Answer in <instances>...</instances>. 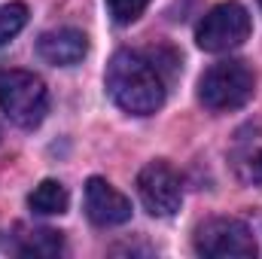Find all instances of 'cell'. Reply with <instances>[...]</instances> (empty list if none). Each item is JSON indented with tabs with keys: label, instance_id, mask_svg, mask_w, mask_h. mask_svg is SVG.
<instances>
[{
	"label": "cell",
	"instance_id": "11",
	"mask_svg": "<svg viewBox=\"0 0 262 259\" xmlns=\"http://www.w3.org/2000/svg\"><path fill=\"white\" fill-rule=\"evenodd\" d=\"M67 204H70V195L58 180H43L34 192L28 195V207L34 213H43V217H55V213H64Z\"/></svg>",
	"mask_w": 262,
	"mask_h": 259
},
{
	"label": "cell",
	"instance_id": "10",
	"mask_svg": "<svg viewBox=\"0 0 262 259\" xmlns=\"http://www.w3.org/2000/svg\"><path fill=\"white\" fill-rule=\"evenodd\" d=\"M15 250L21 256H58L64 250V238L55 229H31V232L18 235Z\"/></svg>",
	"mask_w": 262,
	"mask_h": 259
},
{
	"label": "cell",
	"instance_id": "8",
	"mask_svg": "<svg viewBox=\"0 0 262 259\" xmlns=\"http://www.w3.org/2000/svg\"><path fill=\"white\" fill-rule=\"evenodd\" d=\"M229 162L244 183H262V119L244 122L235 131Z\"/></svg>",
	"mask_w": 262,
	"mask_h": 259
},
{
	"label": "cell",
	"instance_id": "4",
	"mask_svg": "<svg viewBox=\"0 0 262 259\" xmlns=\"http://www.w3.org/2000/svg\"><path fill=\"white\" fill-rule=\"evenodd\" d=\"M195 250L207 259H250L256 256L253 232L235 217H213L195 229Z\"/></svg>",
	"mask_w": 262,
	"mask_h": 259
},
{
	"label": "cell",
	"instance_id": "9",
	"mask_svg": "<svg viewBox=\"0 0 262 259\" xmlns=\"http://www.w3.org/2000/svg\"><path fill=\"white\" fill-rule=\"evenodd\" d=\"M37 52L43 61L55 67H70L79 64L89 52V40L82 31L76 28H55V31H46L40 40H37Z\"/></svg>",
	"mask_w": 262,
	"mask_h": 259
},
{
	"label": "cell",
	"instance_id": "5",
	"mask_svg": "<svg viewBox=\"0 0 262 259\" xmlns=\"http://www.w3.org/2000/svg\"><path fill=\"white\" fill-rule=\"evenodd\" d=\"M247 37H250V12L235 0L213 6L198 21L195 31V43L204 52H213V55L238 49Z\"/></svg>",
	"mask_w": 262,
	"mask_h": 259
},
{
	"label": "cell",
	"instance_id": "6",
	"mask_svg": "<svg viewBox=\"0 0 262 259\" xmlns=\"http://www.w3.org/2000/svg\"><path fill=\"white\" fill-rule=\"evenodd\" d=\"M137 192L143 207L152 217H174L183 204V183L180 174L168 162H149L137 174Z\"/></svg>",
	"mask_w": 262,
	"mask_h": 259
},
{
	"label": "cell",
	"instance_id": "3",
	"mask_svg": "<svg viewBox=\"0 0 262 259\" xmlns=\"http://www.w3.org/2000/svg\"><path fill=\"white\" fill-rule=\"evenodd\" d=\"M0 110L18 128H37L49 110L46 82L31 70L0 73Z\"/></svg>",
	"mask_w": 262,
	"mask_h": 259
},
{
	"label": "cell",
	"instance_id": "14",
	"mask_svg": "<svg viewBox=\"0 0 262 259\" xmlns=\"http://www.w3.org/2000/svg\"><path fill=\"white\" fill-rule=\"evenodd\" d=\"M259 6H262V0H259Z\"/></svg>",
	"mask_w": 262,
	"mask_h": 259
},
{
	"label": "cell",
	"instance_id": "7",
	"mask_svg": "<svg viewBox=\"0 0 262 259\" xmlns=\"http://www.w3.org/2000/svg\"><path fill=\"white\" fill-rule=\"evenodd\" d=\"M85 217L95 226H122L131 220V201L110 186L104 177H92L85 183Z\"/></svg>",
	"mask_w": 262,
	"mask_h": 259
},
{
	"label": "cell",
	"instance_id": "1",
	"mask_svg": "<svg viewBox=\"0 0 262 259\" xmlns=\"http://www.w3.org/2000/svg\"><path fill=\"white\" fill-rule=\"evenodd\" d=\"M104 79L116 107H122L131 116H149L165 104V76L140 52H116L107 64Z\"/></svg>",
	"mask_w": 262,
	"mask_h": 259
},
{
	"label": "cell",
	"instance_id": "2",
	"mask_svg": "<svg viewBox=\"0 0 262 259\" xmlns=\"http://www.w3.org/2000/svg\"><path fill=\"white\" fill-rule=\"evenodd\" d=\"M253 89H256L253 70L238 58H226V61L210 64L198 79V98L213 113L244 107L253 98Z\"/></svg>",
	"mask_w": 262,
	"mask_h": 259
},
{
	"label": "cell",
	"instance_id": "13",
	"mask_svg": "<svg viewBox=\"0 0 262 259\" xmlns=\"http://www.w3.org/2000/svg\"><path fill=\"white\" fill-rule=\"evenodd\" d=\"M107 12L116 25H131L143 15V9L149 6V0H104Z\"/></svg>",
	"mask_w": 262,
	"mask_h": 259
},
{
	"label": "cell",
	"instance_id": "12",
	"mask_svg": "<svg viewBox=\"0 0 262 259\" xmlns=\"http://www.w3.org/2000/svg\"><path fill=\"white\" fill-rule=\"evenodd\" d=\"M25 25H28V6L25 3H6V6H0V46L9 43Z\"/></svg>",
	"mask_w": 262,
	"mask_h": 259
}]
</instances>
